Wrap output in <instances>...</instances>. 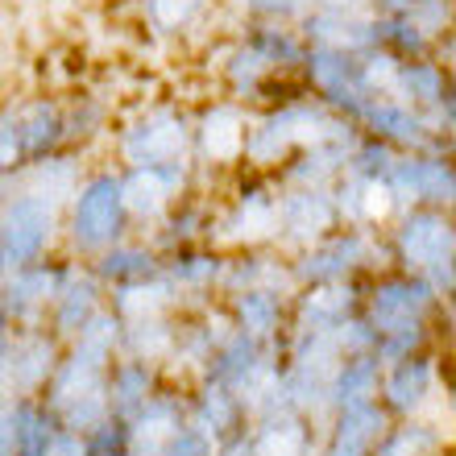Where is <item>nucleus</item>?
<instances>
[{
	"label": "nucleus",
	"mask_w": 456,
	"mask_h": 456,
	"mask_svg": "<svg viewBox=\"0 0 456 456\" xmlns=\"http://www.w3.org/2000/svg\"><path fill=\"white\" fill-rule=\"evenodd\" d=\"M253 109H245L240 100L212 92L200 104H191V162L204 175H232L240 170V154H245V133H249Z\"/></svg>",
	"instance_id": "423d86ee"
},
{
	"label": "nucleus",
	"mask_w": 456,
	"mask_h": 456,
	"mask_svg": "<svg viewBox=\"0 0 456 456\" xmlns=\"http://www.w3.org/2000/svg\"><path fill=\"white\" fill-rule=\"evenodd\" d=\"M398 62L395 54H386L382 46H373L370 54H361V84L370 96H390L395 100V84H398Z\"/></svg>",
	"instance_id": "f704fd0d"
},
{
	"label": "nucleus",
	"mask_w": 456,
	"mask_h": 456,
	"mask_svg": "<svg viewBox=\"0 0 456 456\" xmlns=\"http://www.w3.org/2000/svg\"><path fill=\"white\" fill-rule=\"evenodd\" d=\"M212 245L216 249L278 245V183L270 175H253V170L228 175L216 200Z\"/></svg>",
	"instance_id": "20e7f679"
},
{
	"label": "nucleus",
	"mask_w": 456,
	"mask_h": 456,
	"mask_svg": "<svg viewBox=\"0 0 456 456\" xmlns=\"http://www.w3.org/2000/svg\"><path fill=\"white\" fill-rule=\"evenodd\" d=\"M104 303H109V290H104V282L92 274V265L71 262L59 295H54V307H50V315H46V328L67 345V340H71L75 332L104 307Z\"/></svg>",
	"instance_id": "aec40b11"
},
{
	"label": "nucleus",
	"mask_w": 456,
	"mask_h": 456,
	"mask_svg": "<svg viewBox=\"0 0 456 456\" xmlns=\"http://www.w3.org/2000/svg\"><path fill=\"white\" fill-rule=\"evenodd\" d=\"M92 274L104 282V290L125 287V282H142V278L162 274V253L142 237V232H129L125 240H117L112 249H104L100 257H92Z\"/></svg>",
	"instance_id": "393cba45"
},
{
	"label": "nucleus",
	"mask_w": 456,
	"mask_h": 456,
	"mask_svg": "<svg viewBox=\"0 0 456 456\" xmlns=\"http://www.w3.org/2000/svg\"><path fill=\"white\" fill-rule=\"evenodd\" d=\"M307 9H361V0H307Z\"/></svg>",
	"instance_id": "4c0bfd02"
},
{
	"label": "nucleus",
	"mask_w": 456,
	"mask_h": 456,
	"mask_svg": "<svg viewBox=\"0 0 456 456\" xmlns=\"http://www.w3.org/2000/svg\"><path fill=\"white\" fill-rule=\"evenodd\" d=\"M411 0H361V9L370 12V17H398V12H407Z\"/></svg>",
	"instance_id": "e433bc0d"
},
{
	"label": "nucleus",
	"mask_w": 456,
	"mask_h": 456,
	"mask_svg": "<svg viewBox=\"0 0 456 456\" xmlns=\"http://www.w3.org/2000/svg\"><path fill=\"white\" fill-rule=\"evenodd\" d=\"M386 187L398 200V208H444V212H452L456 204L452 145L398 154L390 162V170H386Z\"/></svg>",
	"instance_id": "9b49d317"
},
{
	"label": "nucleus",
	"mask_w": 456,
	"mask_h": 456,
	"mask_svg": "<svg viewBox=\"0 0 456 456\" xmlns=\"http://www.w3.org/2000/svg\"><path fill=\"white\" fill-rule=\"evenodd\" d=\"M137 21L154 42H187L208 29L220 0H133Z\"/></svg>",
	"instance_id": "b1692460"
},
{
	"label": "nucleus",
	"mask_w": 456,
	"mask_h": 456,
	"mask_svg": "<svg viewBox=\"0 0 456 456\" xmlns=\"http://www.w3.org/2000/svg\"><path fill=\"white\" fill-rule=\"evenodd\" d=\"M117 96H104L96 87H75L62 96V145L84 150L87 158L104 154L112 129H117Z\"/></svg>",
	"instance_id": "f3484780"
},
{
	"label": "nucleus",
	"mask_w": 456,
	"mask_h": 456,
	"mask_svg": "<svg viewBox=\"0 0 456 456\" xmlns=\"http://www.w3.org/2000/svg\"><path fill=\"white\" fill-rule=\"evenodd\" d=\"M299 34L307 46L320 50H340V54H370L378 46V29L373 17L361 9H307L299 17Z\"/></svg>",
	"instance_id": "a211bd4d"
},
{
	"label": "nucleus",
	"mask_w": 456,
	"mask_h": 456,
	"mask_svg": "<svg viewBox=\"0 0 456 456\" xmlns=\"http://www.w3.org/2000/svg\"><path fill=\"white\" fill-rule=\"evenodd\" d=\"M390 428V415L382 403H353V407L332 411V456H370Z\"/></svg>",
	"instance_id": "bb28decb"
},
{
	"label": "nucleus",
	"mask_w": 456,
	"mask_h": 456,
	"mask_svg": "<svg viewBox=\"0 0 456 456\" xmlns=\"http://www.w3.org/2000/svg\"><path fill=\"white\" fill-rule=\"evenodd\" d=\"M249 419V411L240 403L228 386H216V382H191L187 386V423L191 432H200L204 440H232L240 436L245 428L240 423Z\"/></svg>",
	"instance_id": "5701e85b"
},
{
	"label": "nucleus",
	"mask_w": 456,
	"mask_h": 456,
	"mask_svg": "<svg viewBox=\"0 0 456 456\" xmlns=\"http://www.w3.org/2000/svg\"><path fill=\"white\" fill-rule=\"evenodd\" d=\"M162 378H167V373L158 370V365H150V361H137V357H125V353H120V357L109 365V373H104L109 411L117 415V419H129L133 411L142 407L145 398H150L158 386H162Z\"/></svg>",
	"instance_id": "cd10ccee"
},
{
	"label": "nucleus",
	"mask_w": 456,
	"mask_h": 456,
	"mask_svg": "<svg viewBox=\"0 0 456 456\" xmlns=\"http://www.w3.org/2000/svg\"><path fill=\"white\" fill-rule=\"evenodd\" d=\"M62 245V212L21 187H0V253L9 270L42 262Z\"/></svg>",
	"instance_id": "0eeeda50"
},
{
	"label": "nucleus",
	"mask_w": 456,
	"mask_h": 456,
	"mask_svg": "<svg viewBox=\"0 0 456 456\" xmlns=\"http://www.w3.org/2000/svg\"><path fill=\"white\" fill-rule=\"evenodd\" d=\"M386 265H390L386 232L382 228H357V224H340L337 232H328L324 240L290 253L295 287L357 282V278H370L373 270H386Z\"/></svg>",
	"instance_id": "39448f33"
},
{
	"label": "nucleus",
	"mask_w": 456,
	"mask_h": 456,
	"mask_svg": "<svg viewBox=\"0 0 456 456\" xmlns=\"http://www.w3.org/2000/svg\"><path fill=\"white\" fill-rule=\"evenodd\" d=\"M357 142V137H353ZM353 142H315L303 145L274 170L278 187H332L345 175V158Z\"/></svg>",
	"instance_id": "a878e982"
},
{
	"label": "nucleus",
	"mask_w": 456,
	"mask_h": 456,
	"mask_svg": "<svg viewBox=\"0 0 456 456\" xmlns=\"http://www.w3.org/2000/svg\"><path fill=\"white\" fill-rule=\"evenodd\" d=\"M340 228L332 187H278V245L287 253L307 249Z\"/></svg>",
	"instance_id": "ddd939ff"
},
{
	"label": "nucleus",
	"mask_w": 456,
	"mask_h": 456,
	"mask_svg": "<svg viewBox=\"0 0 456 456\" xmlns=\"http://www.w3.org/2000/svg\"><path fill=\"white\" fill-rule=\"evenodd\" d=\"M245 42H249L257 54H262L274 71L282 75H299V62L307 54V42H303L299 25H278V21H237L232 25Z\"/></svg>",
	"instance_id": "c85d7f7f"
},
{
	"label": "nucleus",
	"mask_w": 456,
	"mask_h": 456,
	"mask_svg": "<svg viewBox=\"0 0 456 456\" xmlns=\"http://www.w3.org/2000/svg\"><path fill=\"white\" fill-rule=\"evenodd\" d=\"M96 158H87L84 150H54V154L37 158V162H29V167L17 175L12 183H4V187H21V191H34L37 200H46L50 208H67V200L75 195V187L84 183L87 167H92Z\"/></svg>",
	"instance_id": "412c9836"
},
{
	"label": "nucleus",
	"mask_w": 456,
	"mask_h": 456,
	"mask_svg": "<svg viewBox=\"0 0 456 456\" xmlns=\"http://www.w3.org/2000/svg\"><path fill=\"white\" fill-rule=\"evenodd\" d=\"M62 357V340L50 328H17L9 332V370H4V395L29 398L42 395L50 373Z\"/></svg>",
	"instance_id": "2eb2a0df"
},
{
	"label": "nucleus",
	"mask_w": 456,
	"mask_h": 456,
	"mask_svg": "<svg viewBox=\"0 0 456 456\" xmlns=\"http://www.w3.org/2000/svg\"><path fill=\"white\" fill-rule=\"evenodd\" d=\"M373 29H378V46L386 54H395V59H428L436 54V42L423 34L419 25L411 21L407 12H398V17H373Z\"/></svg>",
	"instance_id": "473e14b6"
},
{
	"label": "nucleus",
	"mask_w": 456,
	"mask_h": 456,
	"mask_svg": "<svg viewBox=\"0 0 456 456\" xmlns=\"http://www.w3.org/2000/svg\"><path fill=\"white\" fill-rule=\"evenodd\" d=\"M237 21H278V25H299L307 12V0H220Z\"/></svg>",
	"instance_id": "72a5a7b5"
},
{
	"label": "nucleus",
	"mask_w": 456,
	"mask_h": 456,
	"mask_svg": "<svg viewBox=\"0 0 456 456\" xmlns=\"http://www.w3.org/2000/svg\"><path fill=\"white\" fill-rule=\"evenodd\" d=\"M120 170V200L129 212L133 232H150L183 195L200 187L195 162H167V167H117Z\"/></svg>",
	"instance_id": "6e6552de"
},
{
	"label": "nucleus",
	"mask_w": 456,
	"mask_h": 456,
	"mask_svg": "<svg viewBox=\"0 0 456 456\" xmlns=\"http://www.w3.org/2000/svg\"><path fill=\"white\" fill-rule=\"evenodd\" d=\"M386 232V249H390V265L419 274L428 287L444 303L456 295V228L452 212L444 208H403Z\"/></svg>",
	"instance_id": "7ed1b4c3"
},
{
	"label": "nucleus",
	"mask_w": 456,
	"mask_h": 456,
	"mask_svg": "<svg viewBox=\"0 0 456 456\" xmlns=\"http://www.w3.org/2000/svg\"><path fill=\"white\" fill-rule=\"evenodd\" d=\"M357 129L378 137V142H386L390 150H398V154L444 150V145H452L448 137H436L423 112L407 109L403 100H390V96H373L370 104H365V112L357 117Z\"/></svg>",
	"instance_id": "dca6fc26"
},
{
	"label": "nucleus",
	"mask_w": 456,
	"mask_h": 456,
	"mask_svg": "<svg viewBox=\"0 0 456 456\" xmlns=\"http://www.w3.org/2000/svg\"><path fill=\"white\" fill-rule=\"evenodd\" d=\"M361 312L357 282H328V287H299L290 295V324L299 332H337L348 315Z\"/></svg>",
	"instance_id": "6ab92c4d"
},
{
	"label": "nucleus",
	"mask_w": 456,
	"mask_h": 456,
	"mask_svg": "<svg viewBox=\"0 0 456 456\" xmlns=\"http://www.w3.org/2000/svg\"><path fill=\"white\" fill-rule=\"evenodd\" d=\"M175 328H179V312L137 320V324H120V353L167 370L170 353H175Z\"/></svg>",
	"instance_id": "7c9ffc66"
},
{
	"label": "nucleus",
	"mask_w": 456,
	"mask_h": 456,
	"mask_svg": "<svg viewBox=\"0 0 456 456\" xmlns=\"http://www.w3.org/2000/svg\"><path fill=\"white\" fill-rule=\"evenodd\" d=\"M9 332L12 328H9V320H4V312H0V340H9Z\"/></svg>",
	"instance_id": "58836bf2"
},
{
	"label": "nucleus",
	"mask_w": 456,
	"mask_h": 456,
	"mask_svg": "<svg viewBox=\"0 0 456 456\" xmlns=\"http://www.w3.org/2000/svg\"><path fill=\"white\" fill-rule=\"evenodd\" d=\"M162 278L170 282L183 312L220 303L224 249H216V245H183V249L162 253Z\"/></svg>",
	"instance_id": "4468645a"
},
{
	"label": "nucleus",
	"mask_w": 456,
	"mask_h": 456,
	"mask_svg": "<svg viewBox=\"0 0 456 456\" xmlns=\"http://www.w3.org/2000/svg\"><path fill=\"white\" fill-rule=\"evenodd\" d=\"M299 84L307 87V96L320 100L328 112L353 120L365 112L370 104V92L361 84V59L353 54H340V50H320V46H307L299 62Z\"/></svg>",
	"instance_id": "f8f14e48"
},
{
	"label": "nucleus",
	"mask_w": 456,
	"mask_h": 456,
	"mask_svg": "<svg viewBox=\"0 0 456 456\" xmlns=\"http://www.w3.org/2000/svg\"><path fill=\"white\" fill-rule=\"evenodd\" d=\"M133 232L125 200H120V170L109 158L92 162L84 183L75 187V195L62 208V245L59 249L75 262H92L104 249H112L117 240Z\"/></svg>",
	"instance_id": "f03ea898"
},
{
	"label": "nucleus",
	"mask_w": 456,
	"mask_h": 456,
	"mask_svg": "<svg viewBox=\"0 0 456 456\" xmlns=\"http://www.w3.org/2000/svg\"><path fill=\"white\" fill-rule=\"evenodd\" d=\"M109 312L117 315L120 324H137V320H154V315H170L183 312L175 290L162 274L142 278V282H125V287L109 290Z\"/></svg>",
	"instance_id": "c756f323"
},
{
	"label": "nucleus",
	"mask_w": 456,
	"mask_h": 456,
	"mask_svg": "<svg viewBox=\"0 0 456 456\" xmlns=\"http://www.w3.org/2000/svg\"><path fill=\"white\" fill-rule=\"evenodd\" d=\"M224 312L232 332L257 340V345H282L290 324V295H278V290H240V295H228Z\"/></svg>",
	"instance_id": "4be33fe9"
},
{
	"label": "nucleus",
	"mask_w": 456,
	"mask_h": 456,
	"mask_svg": "<svg viewBox=\"0 0 456 456\" xmlns=\"http://www.w3.org/2000/svg\"><path fill=\"white\" fill-rule=\"evenodd\" d=\"M407 17L432 37L436 46H440L444 37H452V0H411Z\"/></svg>",
	"instance_id": "c9c22d12"
},
{
	"label": "nucleus",
	"mask_w": 456,
	"mask_h": 456,
	"mask_svg": "<svg viewBox=\"0 0 456 456\" xmlns=\"http://www.w3.org/2000/svg\"><path fill=\"white\" fill-rule=\"evenodd\" d=\"M71 262L75 257H67L59 249V253H50V257H42V262L9 270L4 287H0V312H4L12 332L17 328H46V315L54 307V295H59Z\"/></svg>",
	"instance_id": "9d476101"
},
{
	"label": "nucleus",
	"mask_w": 456,
	"mask_h": 456,
	"mask_svg": "<svg viewBox=\"0 0 456 456\" xmlns=\"http://www.w3.org/2000/svg\"><path fill=\"white\" fill-rule=\"evenodd\" d=\"M104 158L112 167H167L191 162V104L179 96L133 100L129 112L117 117Z\"/></svg>",
	"instance_id": "f257e3e1"
},
{
	"label": "nucleus",
	"mask_w": 456,
	"mask_h": 456,
	"mask_svg": "<svg viewBox=\"0 0 456 456\" xmlns=\"http://www.w3.org/2000/svg\"><path fill=\"white\" fill-rule=\"evenodd\" d=\"M444 390V353L440 345L386 361L378 378V403L390 419H415L436 395Z\"/></svg>",
	"instance_id": "1a4fd4ad"
},
{
	"label": "nucleus",
	"mask_w": 456,
	"mask_h": 456,
	"mask_svg": "<svg viewBox=\"0 0 456 456\" xmlns=\"http://www.w3.org/2000/svg\"><path fill=\"white\" fill-rule=\"evenodd\" d=\"M378 378H382V361L373 353H357V357H340V365L328 378V403L337 407H353V403H373L378 398Z\"/></svg>",
	"instance_id": "2f4dec72"
},
{
	"label": "nucleus",
	"mask_w": 456,
	"mask_h": 456,
	"mask_svg": "<svg viewBox=\"0 0 456 456\" xmlns=\"http://www.w3.org/2000/svg\"><path fill=\"white\" fill-rule=\"evenodd\" d=\"M4 278H9V262H4V253H0V287H4Z\"/></svg>",
	"instance_id": "ea45409f"
}]
</instances>
